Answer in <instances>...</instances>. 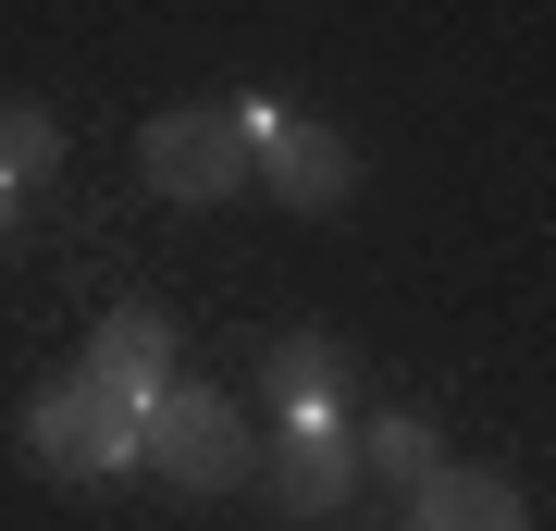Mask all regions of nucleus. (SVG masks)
Here are the masks:
<instances>
[{
    "mask_svg": "<svg viewBox=\"0 0 556 531\" xmlns=\"http://www.w3.org/2000/svg\"><path fill=\"white\" fill-rule=\"evenodd\" d=\"M137 457H149L174 494H236V482H248L236 395H211V383H161L149 408H137Z\"/></svg>",
    "mask_w": 556,
    "mask_h": 531,
    "instance_id": "nucleus-1",
    "label": "nucleus"
},
{
    "mask_svg": "<svg viewBox=\"0 0 556 531\" xmlns=\"http://www.w3.org/2000/svg\"><path fill=\"white\" fill-rule=\"evenodd\" d=\"M0 223H13V186H0Z\"/></svg>",
    "mask_w": 556,
    "mask_h": 531,
    "instance_id": "nucleus-11",
    "label": "nucleus"
},
{
    "mask_svg": "<svg viewBox=\"0 0 556 531\" xmlns=\"http://www.w3.org/2000/svg\"><path fill=\"white\" fill-rule=\"evenodd\" d=\"M248 174L285 198V211H334V198L358 186V161H346V137L334 124H298V112H273V99H248Z\"/></svg>",
    "mask_w": 556,
    "mask_h": 531,
    "instance_id": "nucleus-4",
    "label": "nucleus"
},
{
    "mask_svg": "<svg viewBox=\"0 0 556 531\" xmlns=\"http://www.w3.org/2000/svg\"><path fill=\"white\" fill-rule=\"evenodd\" d=\"M137 174H149V198H174V211H211V198L248 186V124L223 112V99H186V112L137 124Z\"/></svg>",
    "mask_w": 556,
    "mask_h": 531,
    "instance_id": "nucleus-2",
    "label": "nucleus"
},
{
    "mask_svg": "<svg viewBox=\"0 0 556 531\" xmlns=\"http://www.w3.org/2000/svg\"><path fill=\"white\" fill-rule=\"evenodd\" d=\"M50 174H62V124L13 99V112H0V186H50Z\"/></svg>",
    "mask_w": 556,
    "mask_h": 531,
    "instance_id": "nucleus-8",
    "label": "nucleus"
},
{
    "mask_svg": "<svg viewBox=\"0 0 556 531\" xmlns=\"http://www.w3.org/2000/svg\"><path fill=\"white\" fill-rule=\"evenodd\" d=\"M408 494H420V531H532L507 470H420Z\"/></svg>",
    "mask_w": 556,
    "mask_h": 531,
    "instance_id": "nucleus-7",
    "label": "nucleus"
},
{
    "mask_svg": "<svg viewBox=\"0 0 556 531\" xmlns=\"http://www.w3.org/2000/svg\"><path fill=\"white\" fill-rule=\"evenodd\" d=\"M358 457L396 470V482H420V470H433V433H420V420H371V445H358Z\"/></svg>",
    "mask_w": 556,
    "mask_h": 531,
    "instance_id": "nucleus-10",
    "label": "nucleus"
},
{
    "mask_svg": "<svg viewBox=\"0 0 556 531\" xmlns=\"http://www.w3.org/2000/svg\"><path fill=\"white\" fill-rule=\"evenodd\" d=\"M321 383H334L321 334H285V346H273V420H285V408H321Z\"/></svg>",
    "mask_w": 556,
    "mask_h": 531,
    "instance_id": "nucleus-9",
    "label": "nucleus"
},
{
    "mask_svg": "<svg viewBox=\"0 0 556 531\" xmlns=\"http://www.w3.org/2000/svg\"><path fill=\"white\" fill-rule=\"evenodd\" d=\"M87 371H100L124 408H149V395L174 383V321H161V309H112L100 334H87Z\"/></svg>",
    "mask_w": 556,
    "mask_h": 531,
    "instance_id": "nucleus-6",
    "label": "nucleus"
},
{
    "mask_svg": "<svg viewBox=\"0 0 556 531\" xmlns=\"http://www.w3.org/2000/svg\"><path fill=\"white\" fill-rule=\"evenodd\" d=\"M346 482H358L346 420L334 408H285L273 420V457H260V494H273L285 519H321V507H346Z\"/></svg>",
    "mask_w": 556,
    "mask_h": 531,
    "instance_id": "nucleus-5",
    "label": "nucleus"
},
{
    "mask_svg": "<svg viewBox=\"0 0 556 531\" xmlns=\"http://www.w3.org/2000/svg\"><path fill=\"white\" fill-rule=\"evenodd\" d=\"M25 445H38V470H62V482H100V470L137 457V408H124L100 371H62L38 408H25Z\"/></svg>",
    "mask_w": 556,
    "mask_h": 531,
    "instance_id": "nucleus-3",
    "label": "nucleus"
}]
</instances>
